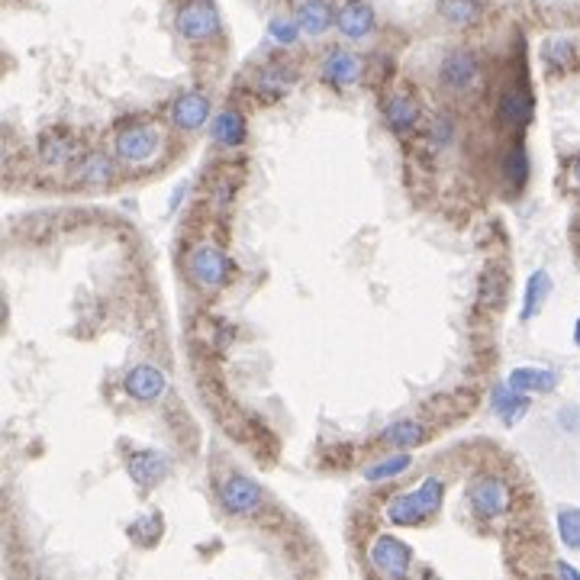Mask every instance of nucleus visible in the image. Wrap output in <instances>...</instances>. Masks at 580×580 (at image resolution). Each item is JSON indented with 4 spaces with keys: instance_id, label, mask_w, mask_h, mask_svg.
<instances>
[{
    "instance_id": "obj_31",
    "label": "nucleus",
    "mask_w": 580,
    "mask_h": 580,
    "mask_svg": "<svg viewBox=\"0 0 580 580\" xmlns=\"http://www.w3.org/2000/svg\"><path fill=\"white\" fill-rule=\"evenodd\" d=\"M558 536L568 548H580V509H561L558 513Z\"/></svg>"
},
{
    "instance_id": "obj_11",
    "label": "nucleus",
    "mask_w": 580,
    "mask_h": 580,
    "mask_svg": "<svg viewBox=\"0 0 580 580\" xmlns=\"http://www.w3.org/2000/svg\"><path fill=\"white\" fill-rule=\"evenodd\" d=\"M126 471H129V477H133L143 491H149V487H155V483L171 471V461H168V455H161V452H135V455H129V461H126Z\"/></svg>"
},
{
    "instance_id": "obj_28",
    "label": "nucleus",
    "mask_w": 580,
    "mask_h": 580,
    "mask_svg": "<svg viewBox=\"0 0 580 580\" xmlns=\"http://www.w3.org/2000/svg\"><path fill=\"white\" fill-rule=\"evenodd\" d=\"M413 464V458L406 455V452H397V455H391V458H384V461H377V464H371L365 471V477L367 481H393V477H400L406 468Z\"/></svg>"
},
{
    "instance_id": "obj_23",
    "label": "nucleus",
    "mask_w": 580,
    "mask_h": 580,
    "mask_svg": "<svg viewBox=\"0 0 580 580\" xmlns=\"http://www.w3.org/2000/svg\"><path fill=\"white\" fill-rule=\"evenodd\" d=\"M78 155V143L68 139L65 133H49L43 135V143H39V159L45 165H68V161Z\"/></svg>"
},
{
    "instance_id": "obj_35",
    "label": "nucleus",
    "mask_w": 580,
    "mask_h": 580,
    "mask_svg": "<svg viewBox=\"0 0 580 580\" xmlns=\"http://www.w3.org/2000/svg\"><path fill=\"white\" fill-rule=\"evenodd\" d=\"M558 574H561V577H574V580H580V571L577 568H571V564H558Z\"/></svg>"
},
{
    "instance_id": "obj_5",
    "label": "nucleus",
    "mask_w": 580,
    "mask_h": 580,
    "mask_svg": "<svg viewBox=\"0 0 580 580\" xmlns=\"http://www.w3.org/2000/svg\"><path fill=\"white\" fill-rule=\"evenodd\" d=\"M174 27L190 43H206L220 33V13L210 0H188L174 17Z\"/></svg>"
},
{
    "instance_id": "obj_12",
    "label": "nucleus",
    "mask_w": 580,
    "mask_h": 580,
    "mask_svg": "<svg viewBox=\"0 0 580 580\" xmlns=\"http://www.w3.org/2000/svg\"><path fill=\"white\" fill-rule=\"evenodd\" d=\"M168 116L178 129L194 133V129H200V126L210 120V100H206L204 94H181V97L171 104Z\"/></svg>"
},
{
    "instance_id": "obj_18",
    "label": "nucleus",
    "mask_w": 580,
    "mask_h": 580,
    "mask_svg": "<svg viewBox=\"0 0 580 580\" xmlns=\"http://www.w3.org/2000/svg\"><path fill=\"white\" fill-rule=\"evenodd\" d=\"M507 384L519 393H548L558 387V375L548 367H516Z\"/></svg>"
},
{
    "instance_id": "obj_20",
    "label": "nucleus",
    "mask_w": 580,
    "mask_h": 580,
    "mask_svg": "<svg viewBox=\"0 0 580 580\" xmlns=\"http://www.w3.org/2000/svg\"><path fill=\"white\" fill-rule=\"evenodd\" d=\"M384 116H387V126H391L393 133H410V129H416V123H420V104L413 97H391L384 107Z\"/></svg>"
},
{
    "instance_id": "obj_30",
    "label": "nucleus",
    "mask_w": 580,
    "mask_h": 580,
    "mask_svg": "<svg viewBox=\"0 0 580 580\" xmlns=\"http://www.w3.org/2000/svg\"><path fill=\"white\" fill-rule=\"evenodd\" d=\"M129 538H133L135 545H143V548H152L155 542L161 538V516L159 513H145V516H139L129 526Z\"/></svg>"
},
{
    "instance_id": "obj_10",
    "label": "nucleus",
    "mask_w": 580,
    "mask_h": 580,
    "mask_svg": "<svg viewBox=\"0 0 580 580\" xmlns=\"http://www.w3.org/2000/svg\"><path fill=\"white\" fill-rule=\"evenodd\" d=\"M361 58L345 49H332L326 58H322V81L332 84V88H348V84H355L361 78Z\"/></svg>"
},
{
    "instance_id": "obj_36",
    "label": "nucleus",
    "mask_w": 580,
    "mask_h": 580,
    "mask_svg": "<svg viewBox=\"0 0 580 580\" xmlns=\"http://www.w3.org/2000/svg\"><path fill=\"white\" fill-rule=\"evenodd\" d=\"M571 174H574V181L580 184V159H574V165H571Z\"/></svg>"
},
{
    "instance_id": "obj_17",
    "label": "nucleus",
    "mask_w": 580,
    "mask_h": 580,
    "mask_svg": "<svg viewBox=\"0 0 580 580\" xmlns=\"http://www.w3.org/2000/svg\"><path fill=\"white\" fill-rule=\"evenodd\" d=\"M297 23L304 29V36H322L336 23V13L326 0H304L297 7Z\"/></svg>"
},
{
    "instance_id": "obj_14",
    "label": "nucleus",
    "mask_w": 580,
    "mask_h": 580,
    "mask_svg": "<svg viewBox=\"0 0 580 580\" xmlns=\"http://www.w3.org/2000/svg\"><path fill=\"white\" fill-rule=\"evenodd\" d=\"M336 27L348 39H365L375 29V10L367 7L365 0H345L336 13Z\"/></svg>"
},
{
    "instance_id": "obj_25",
    "label": "nucleus",
    "mask_w": 580,
    "mask_h": 580,
    "mask_svg": "<svg viewBox=\"0 0 580 580\" xmlns=\"http://www.w3.org/2000/svg\"><path fill=\"white\" fill-rule=\"evenodd\" d=\"M548 294H552V277H548V271H536V275L526 281V300H522V313H519V320H522V322L532 320V316L542 310L545 300H548Z\"/></svg>"
},
{
    "instance_id": "obj_29",
    "label": "nucleus",
    "mask_w": 580,
    "mask_h": 580,
    "mask_svg": "<svg viewBox=\"0 0 580 580\" xmlns=\"http://www.w3.org/2000/svg\"><path fill=\"white\" fill-rule=\"evenodd\" d=\"M503 178L509 181V188H522L529 181V155L522 145L507 152V159H503Z\"/></svg>"
},
{
    "instance_id": "obj_33",
    "label": "nucleus",
    "mask_w": 580,
    "mask_h": 580,
    "mask_svg": "<svg viewBox=\"0 0 580 580\" xmlns=\"http://www.w3.org/2000/svg\"><path fill=\"white\" fill-rule=\"evenodd\" d=\"M452 133H455V129H452V120H442V116H438L436 123H432V143L448 145V139H452Z\"/></svg>"
},
{
    "instance_id": "obj_26",
    "label": "nucleus",
    "mask_w": 580,
    "mask_h": 580,
    "mask_svg": "<svg viewBox=\"0 0 580 580\" xmlns=\"http://www.w3.org/2000/svg\"><path fill=\"white\" fill-rule=\"evenodd\" d=\"M78 181H81V184H88V188H104V184L113 181V161H110L107 155L90 152L88 159L81 161Z\"/></svg>"
},
{
    "instance_id": "obj_13",
    "label": "nucleus",
    "mask_w": 580,
    "mask_h": 580,
    "mask_svg": "<svg viewBox=\"0 0 580 580\" xmlns=\"http://www.w3.org/2000/svg\"><path fill=\"white\" fill-rule=\"evenodd\" d=\"M500 123L509 129H519V126H529L532 116H536V100L526 88H509L500 97V107H497Z\"/></svg>"
},
{
    "instance_id": "obj_4",
    "label": "nucleus",
    "mask_w": 580,
    "mask_h": 580,
    "mask_svg": "<svg viewBox=\"0 0 580 580\" xmlns=\"http://www.w3.org/2000/svg\"><path fill=\"white\" fill-rule=\"evenodd\" d=\"M468 503H471V513L477 519H500L509 509V503H513V497H509V487L503 477L483 474V477H477L471 483Z\"/></svg>"
},
{
    "instance_id": "obj_7",
    "label": "nucleus",
    "mask_w": 580,
    "mask_h": 580,
    "mask_svg": "<svg viewBox=\"0 0 580 580\" xmlns=\"http://www.w3.org/2000/svg\"><path fill=\"white\" fill-rule=\"evenodd\" d=\"M159 143L161 135L155 133L152 126L135 123V126H126L123 133L116 135L113 149H116V159L126 161V165H145V161L159 152Z\"/></svg>"
},
{
    "instance_id": "obj_3",
    "label": "nucleus",
    "mask_w": 580,
    "mask_h": 580,
    "mask_svg": "<svg viewBox=\"0 0 580 580\" xmlns=\"http://www.w3.org/2000/svg\"><path fill=\"white\" fill-rule=\"evenodd\" d=\"M216 497H220L223 509L232 513V516H251L265 503L261 487L251 477H245V474H226L223 481H220V487H216Z\"/></svg>"
},
{
    "instance_id": "obj_19",
    "label": "nucleus",
    "mask_w": 580,
    "mask_h": 580,
    "mask_svg": "<svg viewBox=\"0 0 580 580\" xmlns=\"http://www.w3.org/2000/svg\"><path fill=\"white\" fill-rule=\"evenodd\" d=\"M259 84V94H268V97H284L290 94V88L297 84V72L287 68V65H265L255 78Z\"/></svg>"
},
{
    "instance_id": "obj_37",
    "label": "nucleus",
    "mask_w": 580,
    "mask_h": 580,
    "mask_svg": "<svg viewBox=\"0 0 580 580\" xmlns=\"http://www.w3.org/2000/svg\"><path fill=\"white\" fill-rule=\"evenodd\" d=\"M574 342L580 345V320H577V326H574Z\"/></svg>"
},
{
    "instance_id": "obj_6",
    "label": "nucleus",
    "mask_w": 580,
    "mask_h": 580,
    "mask_svg": "<svg viewBox=\"0 0 580 580\" xmlns=\"http://www.w3.org/2000/svg\"><path fill=\"white\" fill-rule=\"evenodd\" d=\"M367 561L381 577H406L413 564L410 545H403L400 538L393 536H377L367 548Z\"/></svg>"
},
{
    "instance_id": "obj_1",
    "label": "nucleus",
    "mask_w": 580,
    "mask_h": 580,
    "mask_svg": "<svg viewBox=\"0 0 580 580\" xmlns=\"http://www.w3.org/2000/svg\"><path fill=\"white\" fill-rule=\"evenodd\" d=\"M442 500H445V483L438 477H426L420 487L391 497L384 513L393 526H422L442 509Z\"/></svg>"
},
{
    "instance_id": "obj_27",
    "label": "nucleus",
    "mask_w": 580,
    "mask_h": 580,
    "mask_svg": "<svg viewBox=\"0 0 580 580\" xmlns=\"http://www.w3.org/2000/svg\"><path fill=\"white\" fill-rule=\"evenodd\" d=\"M438 10L452 27H474L481 19V4L477 0H438Z\"/></svg>"
},
{
    "instance_id": "obj_16",
    "label": "nucleus",
    "mask_w": 580,
    "mask_h": 580,
    "mask_svg": "<svg viewBox=\"0 0 580 580\" xmlns=\"http://www.w3.org/2000/svg\"><path fill=\"white\" fill-rule=\"evenodd\" d=\"M493 413L500 416L507 426H516L522 416L529 413V393H519V391H513L509 384H500V387H493Z\"/></svg>"
},
{
    "instance_id": "obj_8",
    "label": "nucleus",
    "mask_w": 580,
    "mask_h": 580,
    "mask_svg": "<svg viewBox=\"0 0 580 580\" xmlns=\"http://www.w3.org/2000/svg\"><path fill=\"white\" fill-rule=\"evenodd\" d=\"M438 81L445 84L452 94H468V90L481 88V65L471 52H452L438 68Z\"/></svg>"
},
{
    "instance_id": "obj_22",
    "label": "nucleus",
    "mask_w": 580,
    "mask_h": 580,
    "mask_svg": "<svg viewBox=\"0 0 580 580\" xmlns=\"http://www.w3.org/2000/svg\"><path fill=\"white\" fill-rule=\"evenodd\" d=\"M542 62L552 72H571V68H577V45L571 39H548L542 45Z\"/></svg>"
},
{
    "instance_id": "obj_32",
    "label": "nucleus",
    "mask_w": 580,
    "mask_h": 580,
    "mask_svg": "<svg viewBox=\"0 0 580 580\" xmlns=\"http://www.w3.org/2000/svg\"><path fill=\"white\" fill-rule=\"evenodd\" d=\"M300 33H304V29H300V23H297V17H294V19L275 17V19H271V23H268V36L275 39L277 45H294Z\"/></svg>"
},
{
    "instance_id": "obj_2",
    "label": "nucleus",
    "mask_w": 580,
    "mask_h": 580,
    "mask_svg": "<svg viewBox=\"0 0 580 580\" xmlns=\"http://www.w3.org/2000/svg\"><path fill=\"white\" fill-rule=\"evenodd\" d=\"M188 277L200 290L210 294V290H220L232 277V261L226 259V251L220 245L204 242L188 255Z\"/></svg>"
},
{
    "instance_id": "obj_15",
    "label": "nucleus",
    "mask_w": 580,
    "mask_h": 580,
    "mask_svg": "<svg viewBox=\"0 0 580 580\" xmlns=\"http://www.w3.org/2000/svg\"><path fill=\"white\" fill-rule=\"evenodd\" d=\"M210 135H213L216 145H226V149H239L249 135V123L239 110H220L210 123Z\"/></svg>"
},
{
    "instance_id": "obj_34",
    "label": "nucleus",
    "mask_w": 580,
    "mask_h": 580,
    "mask_svg": "<svg viewBox=\"0 0 580 580\" xmlns=\"http://www.w3.org/2000/svg\"><path fill=\"white\" fill-rule=\"evenodd\" d=\"M558 420L564 422V429H580V410H568V406H564V410L558 413Z\"/></svg>"
},
{
    "instance_id": "obj_21",
    "label": "nucleus",
    "mask_w": 580,
    "mask_h": 580,
    "mask_svg": "<svg viewBox=\"0 0 580 580\" xmlns=\"http://www.w3.org/2000/svg\"><path fill=\"white\" fill-rule=\"evenodd\" d=\"M509 290V277L503 268H487L481 275V287H477V304L483 310H497L503 304V297Z\"/></svg>"
},
{
    "instance_id": "obj_24",
    "label": "nucleus",
    "mask_w": 580,
    "mask_h": 580,
    "mask_svg": "<svg viewBox=\"0 0 580 580\" xmlns=\"http://www.w3.org/2000/svg\"><path fill=\"white\" fill-rule=\"evenodd\" d=\"M384 438L397 448H413L429 438V426L420 420H397L384 429Z\"/></svg>"
},
{
    "instance_id": "obj_9",
    "label": "nucleus",
    "mask_w": 580,
    "mask_h": 580,
    "mask_svg": "<svg viewBox=\"0 0 580 580\" xmlns=\"http://www.w3.org/2000/svg\"><path fill=\"white\" fill-rule=\"evenodd\" d=\"M126 391L129 397L139 403H155L165 397L168 391V375L155 365H135L129 375H126Z\"/></svg>"
}]
</instances>
